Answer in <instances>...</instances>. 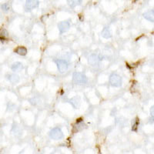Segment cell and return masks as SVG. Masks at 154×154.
I'll return each mask as SVG.
<instances>
[{"label":"cell","mask_w":154,"mask_h":154,"mask_svg":"<svg viewBox=\"0 0 154 154\" xmlns=\"http://www.w3.org/2000/svg\"><path fill=\"white\" fill-rule=\"evenodd\" d=\"M72 79H73L74 83L77 85H83L87 82V78L86 75L82 72H74L72 75Z\"/></svg>","instance_id":"cell-1"},{"label":"cell","mask_w":154,"mask_h":154,"mask_svg":"<svg viewBox=\"0 0 154 154\" xmlns=\"http://www.w3.org/2000/svg\"><path fill=\"white\" fill-rule=\"evenodd\" d=\"M122 78L117 73H112L109 76V83L114 87H119L122 85Z\"/></svg>","instance_id":"cell-2"},{"label":"cell","mask_w":154,"mask_h":154,"mask_svg":"<svg viewBox=\"0 0 154 154\" xmlns=\"http://www.w3.org/2000/svg\"><path fill=\"white\" fill-rule=\"evenodd\" d=\"M49 137L53 140H60L63 138V133L61 129L59 127H55L49 132Z\"/></svg>","instance_id":"cell-3"},{"label":"cell","mask_w":154,"mask_h":154,"mask_svg":"<svg viewBox=\"0 0 154 154\" xmlns=\"http://www.w3.org/2000/svg\"><path fill=\"white\" fill-rule=\"evenodd\" d=\"M56 66H57L58 70L60 71V72H66L67 69L69 68V65L68 63H67L66 60H56Z\"/></svg>","instance_id":"cell-4"},{"label":"cell","mask_w":154,"mask_h":154,"mask_svg":"<svg viewBox=\"0 0 154 154\" xmlns=\"http://www.w3.org/2000/svg\"><path fill=\"white\" fill-rule=\"evenodd\" d=\"M70 28V24L69 22L67 21H63L60 22L59 24H58V29L60 30V32L61 34L64 33V32H66Z\"/></svg>","instance_id":"cell-5"},{"label":"cell","mask_w":154,"mask_h":154,"mask_svg":"<svg viewBox=\"0 0 154 154\" xmlns=\"http://www.w3.org/2000/svg\"><path fill=\"white\" fill-rule=\"evenodd\" d=\"M38 3H39L38 0H26V10L30 11L32 9L38 7Z\"/></svg>","instance_id":"cell-6"},{"label":"cell","mask_w":154,"mask_h":154,"mask_svg":"<svg viewBox=\"0 0 154 154\" xmlns=\"http://www.w3.org/2000/svg\"><path fill=\"white\" fill-rule=\"evenodd\" d=\"M100 59L97 55L96 54H92L89 56V59H88V61H89V63L91 66H96L100 62Z\"/></svg>","instance_id":"cell-7"},{"label":"cell","mask_w":154,"mask_h":154,"mask_svg":"<svg viewBox=\"0 0 154 154\" xmlns=\"http://www.w3.org/2000/svg\"><path fill=\"white\" fill-rule=\"evenodd\" d=\"M16 53H17L19 56H26L28 53V50L25 46H18L16 49L14 50Z\"/></svg>","instance_id":"cell-8"},{"label":"cell","mask_w":154,"mask_h":154,"mask_svg":"<svg viewBox=\"0 0 154 154\" xmlns=\"http://www.w3.org/2000/svg\"><path fill=\"white\" fill-rule=\"evenodd\" d=\"M11 69L13 72H19L20 70H22L23 69V66L22 64V63L20 62H16V63H12Z\"/></svg>","instance_id":"cell-9"},{"label":"cell","mask_w":154,"mask_h":154,"mask_svg":"<svg viewBox=\"0 0 154 154\" xmlns=\"http://www.w3.org/2000/svg\"><path fill=\"white\" fill-rule=\"evenodd\" d=\"M80 98H79V96H75V97L71 99V100H70V103L72 104V106L74 108L77 109L79 108V106H80Z\"/></svg>","instance_id":"cell-10"},{"label":"cell","mask_w":154,"mask_h":154,"mask_svg":"<svg viewBox=\"0 0 154 154\" xmlns=\"http://www.w3.org/2000/svg\"><path fill=\"white\" fill-rule=\"evenodd\" d=\"M7 79H9V82L13 83V84H16L19 82V77L16 74H9L7 75Z\"/></svg>","instance_id":"cell-11"},{"label":"cell","mask_w":154,"mask_h":154,"mask_svg":"<svg viewBox=\"0 0 154 154\" xmlns=\"http://www.w3.org/2000/svg\"><path fill=\"white\" fill-rule=\"evenodd\" d=\"M143 17L149 21L154 23V11H149L143 13Z\"/></svg>","instance_id":"cell-12"},{"label":"cell","mask_w":154,"mask_h":154,"mask_svg":"<svg viewBox=\"0 0 154 154\" xmlns=\"http://www.w3.org/2000/svg\"><path fill=\"white\" fill-rule=\"evenodd\" d=\"M102 36L105 38H109L112 37V33H111V31L109 29V28L105 27L103 29V31H102Z\"/></svg>","instance_id":"cell-13"},{"label":"cell","mask_w":154,"mask_h":154,"mask_svg":"<svg viewBox=\"0 0 154 154\" xmlns=\"http://www.w3.org/2000/svg\"><path fill=\"white\" fill-rule=\"evenodd\" d=\"M9 37V33L7 30L5 29H0V40L5 41Z\"/></svg>","instance_id":"cell-14"},{"label":"cell","mask_w":154,"mask_h":154,"mask_svg":"<svg viewBox=\"0 0 154 154\" xmlns=\"http://www.w3.org/2000/svg\"><path fill=\"white\" fill-rule=\"evenodd\" d=\"M81 2H82V0H67L69 5L72 8H74L77 6V5H79L81 3Z\"/></svg>","instance_id":"cell-15"},{"label":"cell","mask_w":154,"mask_h":154,"mask_svg":"<svg viewBox=\"0 0 154 154\" xmlns=\"http://www.w3.org/2000/svg\"><path fill=\"white\" fill-rule=\"evenodd\" d=\"M139 125H140V119L137 117L134 120H133V124H132V130H133V131L137 132Z\"/></svg>","instance_id":"cell-16"},{"label":"cell","mask_w":154,"mask_h":154,"mask_svg":"<svg viewBox=\"0 0 154 154\" xmlns=\"http://www.w3.org/2000/svg\"><path fill=\"white\" fill-rule=\"evenodd\" d=\"M1 7H2V10H4V11H8L9 9V4L8 3H4L3 5H2V6H1Z\"/></svg>","instance_id":"cell-17"},{"label":"cell","mask_w":154,"mask_h":154,"mask_svg":"<svg viewBox=\"0 0 154 154\" xmlns=\"http://www.w3.org/2000/svg\"><path fill=\"white\" fill-rule=\"evenodd\" d=\"M150 114L152 117L154 118V105L150 108Z\"/></svg>","instance_id":"cell-18"}]
</instances>
